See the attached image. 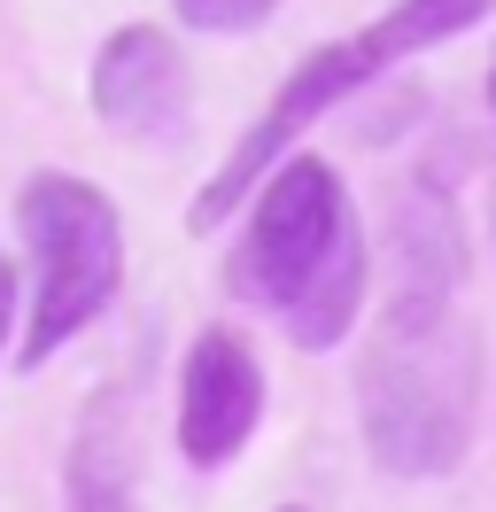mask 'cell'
I'll return each instance as SVG.
<instances>
[{
	"mask_svg": "<svg viewBox=\"0 0 496 512\" xmlns=\"http://www.w3.org/2000/svg\"><path fill=\"white\" fill-rule=\"evenodd\" d=\"M489 109H496V63H489Z\"/></svg>",
	"mask_w": 496,
	"mask_h": 512,
	"instance_id": "30bf717a",
	"label": "cell"
},
{
	"mask_svg": "<svg viewBox=\"0 0 496 512\" xmlns=\"http://www.w3.org/2000/svg\"><path fill=\"white\" fill-rule=\"evenodd\" d=\"M86 94L109 132H124V140H171L186 125V109H194V78H186V55L171 32L124 24V32L101 39Z\"/></svg>",
	"mask_w": 496,
	"mask_h": 512,
	"instance_id": "8992f818",
	"label": "cell"
},
{
	"mask_svg": "<svg viewBox=\"0 0 496 512\" xmlns=\"http://www.w3.org/2000/svg\"><path fill=\"white\" fill-rule=\"evenodd\" d=\"M403 288L372 319L357 365V419L380 474L434 481L473 450L481 419V342L458 311V233L442 202L403 210Z\"/></svg>",
	"mask_w": 496,
	"mask_h": 512,
	"instance_id": "6da1fadb",
	"label": "cell"
},
{
	"mask_svg": "<svg viewBox=\"0 0 496 512\" xmlns=\"http://www.w3.org/2000/svg\"><path fill=\"white\" fill-rule=\"evenodd\" d=\"M365 225L334 163L287 156L256 179V210L233 249V288L295 342V350H341L365 319Z\"/></svg>",
	"mask_w": 496,
	"mask_h": 512,
	"instance_id": "7a4b0ae2",
	"label": "cell"
},
{
	"mask_svg": "<svg viewBox=\"0 0 496 512\" xmlns=\"http://www.w3.org/2000/svg\"><path fill=\"white\" fill-rule=\"evenodd\" d=\"M279 512H303V505H279Z\"/></svg>",
	"mask_w": 496,
	"mask_h": 512,
	"instance_id": "7c38bea8",
	"label": "cell"
},
{
	"mask_svg": "<svg viewBox=\"0 0 496 512\" xmlns=\"http://www.w3.org/2000/svg\"><path fill=\"white\" fill-rule=\"evenodd\" d=\"M16 225L31 249V326L24 373H39L62 342H78L124 280V218L117 202L78 171H31L16 194Z\"/></svg>",
	"mask_w": 496,
	"mask_h": 512,
	"instance_id": "277c9868",
	"label": "cell"
},
{
	"mask_svg": "<svg viewBox=\"0 0 496 512\" xmlns=\"http://www.w3.org/2000/svg\"><path fill=\"white\" fill-rule=\"evenodd\" d=\"M496 0H396L380 24H365V32H349V39H334V47H318L287 86H279L272 101H264V117L225 148V163L210 171V187L194 194V225L210 233V225H225L233 210L248 202V187L272 171L295 140H303L326 109H341L349 94H365L380 70H396L403 55H427V47H442V39H458V32H473L481 16H489Z\"/></svg>",
	"mask_w": 496,
	"mask_h": 512,
	"instance_id": "3957f363",
	"label": "cell"
},
{
	"mask_svg": "<svg viewBox=\"0 0 496 512\" xmlns=\"http://www.w3.org/2000/svg\"><path fill=\"white\" fill-rule=\"evenodd\" d=\"M256 419H264V365L248 350L233 326H210V334H194V350L179 365V450L186 466H233L256 435Z\"/></svg>",
	"mask_w": 496,
	"mask_h": 512,
	"instance_id": "5b68a950",
	"label": "cell"
},
{
	"mask_svg": "<svg viewBox=\"0 0 496 512\" xmlns=\"http://www.w3.org/2000/svg\"><path fill=\"white\" fill-rule=\"evenodd\" d=\"M489 225H496V194H489Z\"/></svg>",
	"mask_w": 496,
	"mask_h": 512,
	"instance_id": "8fae6325",
	"label": "cell"
},
{
	"mask_svg": "<svg viewBox=\"0 0 496 512\" xmlns=\"http://www.w3.org/2000/svg\"><path fill=\"white\" fill-rule=\"evenodd\" d=\"M132 481H140L132 404H124V388H101L86 404V419L70 427V450H62L70 512H132Z\"/></svg>",
	"mask_w": 496,
	"mask_h": 512,
	"instance_id": "52a82bcc",
	"label": "cell"
},
{
	"mask_svg": "<svg viewBox=\"0 0 496 512\" xmlns=\"http://www.w3.org/2000/svg\"><path fill=\"white\" fill-rule=\"evenodd\" d=\"M171 8L186 16V32H217V39L256 32V24L279 16V0H171Z\"/></svg>",
	"mask_w": 496,
	"mask_h": 512,
	"instance_id": "ba28073f",
	"label": "cell"
},
{
	"mask_svg": "<svg viewBox=\"0 0 496 512\" xmlns=\"http://www.w3.org/2000/svg\"><path fill=\"white\" fill-rule=\"evenodd\" d=\"M8 319H16V272H8V256H0V350H8Z\"/></svg>",
	"mask_w": 496,
	"mask_h": 512,
	"instance_id": "9c48e42d",
	"label": "cell"
}]
</instances>
